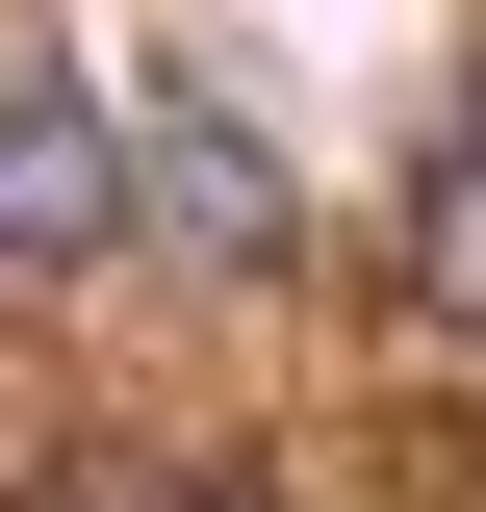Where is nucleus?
<instances>
[{"instance_id":"20e7f679","label":"nucleus","mask_w":486,"mask_h":512,"mask_svg":"<svg viewBox=\"0 0 486 512\" xmlns=\"http://www.w3.org/2000/svg\"><path fill=\"white\" fill-rule=\"evenodd\" d=\"M180 512H282V487H256V461H231V487H180Z\"/></svg>"},{"instance_id":"7ed1b4c3","label":"nucleus","mask_w":486,"mask_h":512,"mask_svg":"<svg viewBox=\"0 0 486 512\" xmlns=\"http://www.w3.org/2000/svg\"><path fill=\"white\" fill-rule=\"evenodd\" d=\"M384 282H410V333H461V359H486V128H435V154H410Z\"/></svg>"},{"instance_id":"f257e3e1","label":"nucleus","mask_w":486,"mask_h":512,"mask_svg":"<svg viewBox=\"0 0 486 512\" xmlns=\"http://www.w3.org/2000/svg\"><path fill=\"white\" fill-rule=\"evenodd\" d=\"M154 231V128L103 103V77H0V282H77V256H128Z\"/></svg>"},{"instance_id":"f03ea898","label":"nucleus","mask_w":486,"mask_h":512,"mask_svg":"<svg viewBox=\"0 0 486 512\" xmlns=\"http://www.w3.org/2000/svg\"><path fill=\"white\" fill-rule=\"evenodd\" d=\"M128 128H154V231H180L205 282H282V154H256V128L205 103V77H154Z\"/></svg>"}]
</instances>
